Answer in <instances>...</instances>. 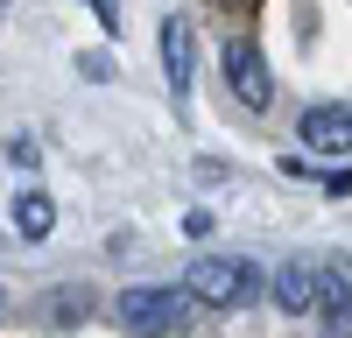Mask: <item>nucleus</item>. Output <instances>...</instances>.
<instances>
[{
	"label": "nucleus",
	"mask_w": 352,
	"mask_h": 338,
	"mask_svg": "<svg viewBox=\"0 0 352 338\" xmlns=\"http://www.w3.org/2000/svg\"><path fill=\"white\" fill-rule=\"evenodd\" d=\"M190 303H197L190 282H184V289L134 282V289L113 296V317H120V331H127V338H169V331H184V324H190Z\"/></svg>",
	"instance_id": "1"
},
{
	"label": "nucleus",
	"mask_w": 352,
	"mask_h": 338,
	"mask_svg": "<svg viewBox=\"0 0 352 338\" xmlns=\"http://www.w3.org/2000/svg\"><path fill=\"white\" fill-rule=\"evenodd\" d=\"M184 282L197 289V303H219V310L247 303L254 289H268V282H261V268H254V261H240V254H197Z\"/></svg>",
	"instance_id": "2"
},
{
	"label": "nucleus",
	"mask_w": 352,
	"mask_h": 338,
	"mask_svg": "<svg viewBox=\"0 0 352 338\" xmlns=\"http://www.w3.org/2000/svg\"><path fill=\"white\" fill-rule=\"evenodd\" d=\"M226 84H232V99L254 106V113L275 99V78H268V64H261L254 43H226Z\"/></svg>",
	"instance_id": "3"
},
{
	"label": "nucleus",
	"mask_w": 352,
	"mask_h": 338,
	"mask_svg": "<svg viewBox=\"0 0 352 338\" xmlns=\"http://www.w3.org/2000/svg\"><path fill=\"white\" fill-rule=\"evenodd\" d=\"M296 134L317 155H352V106H303Z\"/></svg>",
	"instance_id": "4"
},
{
	"label": "nucleus",
	"mask_w": 352,
	"mask_h": 338,
	"mask_svg": "<svg viewBox=\"0 0 352 338\" xmlns=\"http://www.w3.org/2000/svg\"><path fill=\"white\" fill-rule=\"evenodd\" d=\"M268 289H275V303L289 310V317H303V310L324 296V268H317V261H282Z\"/></svg>",
	"instance_id": "5"
},
{
	"label": "nucleus",
	"mask_w": 352,
	"mask_h": 338,
	"mask_svg": "<svg viewBox=\"0 0 352 338\" xmlns=\"http://www.w3.org/2000/svg\"><path fill=\"white\" fill-rule=\"evenodd\" d=\"M162 71H169V92L190 99V71H197V64H190V21H184V14L162 21Z\"/></svg>",
	"instance_id": "6"
},
{
	"label": "nucleus",
	"mask_w": 352,
	"mask_h": 338,
	"mask_svg": "<svg viewBox=\"0 0 352 338\" xmlns=\"http://www.w3.org/2000/svg\"><path fill=\"white\" fill-rule=\"evenodd\" d=\"M324 317H331V338H352V282H345V268H324Z\"/></svg>",
	"instance_id": "7"
},
{
	"label": "nucleus",
	"mask_w": 352,
	"mask_h": 338,
	"mask_svg": "<svg viewBox=\"0 0 352 338\" xmlns=\"http://www.w3.org/2000/svg\"><path fill=\"white\" fill-rule=\"evenodd\" d=\"M14 225H21V240H50V225H56V205L43 190H21L14 197Z\"/></svg>",
	"instance_id": "8"
},
{
	"label": "nucleus",
	"mask_w": 352,
	"mask_h": 338,
	"mask_svg": "<svg viewBox=\"0 0 352 338\" xmlns=\"http://www.w3.org/2000/svg\"><path fill=\"white\" fill-rule=\"evenodd\" d=\"M85 8H92V14L106 21V36H113V28H120V8H113V0H85Z\"/></svg>",
	"instance_id": "9"
},
{
	"label": "nucleus",
	"mask_w": 352,
	"mask_h": 338,
	"mask_svg": "<svg viewBox=\"0 0 352 338\" xmlns=\"http://www.w3.org/2000/svg\"><path fill=\"white\" fill-rule=\"evenodd\" d=\"M0 310H8V296H0Z\"/></svg>",
	"instance_id": "10"
}]
</instances>
